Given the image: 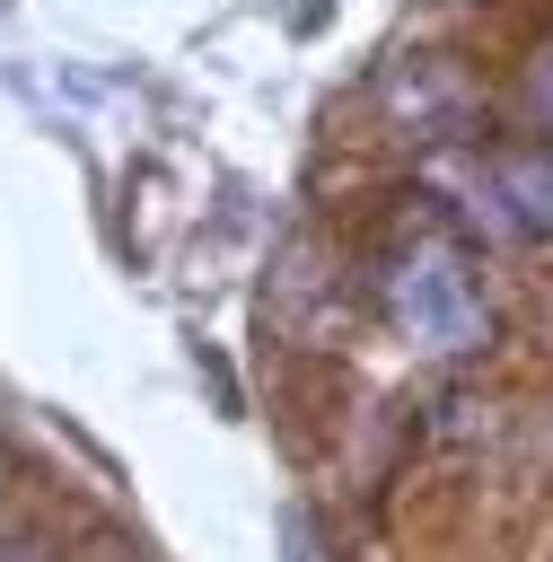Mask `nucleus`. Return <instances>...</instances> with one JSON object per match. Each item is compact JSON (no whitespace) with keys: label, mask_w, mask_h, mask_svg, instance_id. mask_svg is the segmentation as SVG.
I'll list each match as a JSON object with an SVG mask.
<instances>
[{"label":"nucleus","mask_w":553,"mask_h":562,"mask_svg":"<svg viewBox=\"0 0 553 562\" xmlns=\"http://www.w3.org/2000/svg\"><path fill=\"white\" fill-rule=\"evenodd\" d=\"M386 307H395V325H404L413 351H474V342L492 334L483 290H474V272H465V255H456L448 237H413V246L395 255Z\"/></svg>","instance_id":"obj_1"},{"label":"nucleus","mask_w":553,"mask_h":562,"mask_svg":"<svg viewBox=\"0 0 553 562\" xmlns=\"http://www.w3.org/2000/svg\"><path fill=\"white\" fill-rule=\"evenodd\" d=\"M386 97H395V105L413 114V132H430V140H448V132L465 123V79H456L448 61H413V70H395Z\"/></svg>","instance_id":"obj_2"},{"label":"nucleus","mask_w":553,"mask_h":562,"mask_svg":"<svg viewBox=\"0 0 553 562\" xmlns=\"http://www.w3.org/2000/svg\"><path fill=\"white\" fill-rule=\"evenodd\" d=\"M492 184H500V211L518 237H553V149H509L492 167Z\"/></svg>","instance_id":"obj_3"},{"label":"nucleus","mask_w":553,"mask_h":562,"mask_svg":"<svg viewBox=\"0 0 553 562\" xmlns=\"http://www.w3.org/2000/svg\"><path fill=\"white\" fill-rule=\"evenodd\" d=\"M281 562H342V553L316 536V518H307V509H281Z\"/></svg>","instance_id":"obj_4"}]
</instances>
